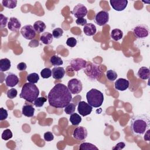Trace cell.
<instances>
[{"label": "cell", "instance_id": "6da1fadb", "mask_svg": "<svg viewBox=\"0 0 150 150\" xmlns=\"http://www.w3.org/2000/svg\"><path fill=\"white\" fill-rule=\"evenodd\" d=\"M47 98L50 106L57 108H62L70 103L72 100V96L66 85L57 83L49 91Z\"/></svg>", "mask_w": 150, "mask_h": 150}, {"label": "cell", "instance_id": "7a4b0ae2", "mask_svg": "<svg viewBox=\"0 0 150 150\" xmlns=\"http://www.w3.org/2000/svg\"><path fill=\"white\" fill-rule=\"evenodd\" d=\"M150 120L146 114H139L134 117L131 121V128L134 134L142 135L149 128Z\"/></svg>", "mask_w": 150, "mask_h": 150}, {"label": "cell", "instance_id": "3957f363", "mask_svg": "<svg viewBox=\"0 0 150 150\" xmlns=\"http://www.w3.org/2000/svg\"><path fill=\"white\" fill-rule=\"evenodd\" d=\"M39 90L38 87L31 83H26L22 87L19 97L29 103H33L38 97Z\"/></svg>", "mask_w": 150, "mask_h": 150}, {"label": "cell", "instance_id": "277c9868", "mask_svg": "<svg viewBox=\"0 0 150 150\" xmlns=\"http://www.w3.org/2000/svg\"><path fill=\"white\" fill-rule=\"evenodd\" d=\"M88 104L92 107H100L104 101V95L102 92L96 88H92L86 94Z\"/></svg>", "mask_w": 150, "mask_h": 150}, {"label": "cell", "instance_id": "5b68a950", "mask_svg": "<svg viewBox=\"0 0 150 150\" xmlns=\"http://www.w3.org/2000/svg\"><path fill=\"white\" fill-rule=\"evenodd\" d=\"M67 87L71 94H77L83 89V85L80 80L77 79H72L67 83Z\"/></svg>", "mask_w": 150, "mask_h": 150}, {"label": "cell", "instance_id": "8992f818", "mask_svg": "<svg viewBox=\"0 0 150 150\" xmlns=\"http://www.w3.org/2000/svg\"><path fill=\"white\" fill-rule=\"evenodd\" d=\"M21 33L26 39L32 40L35 37L36 33L33 26L26 25L21 29Z\"/></svg>", "mask_w": 150, "mask_h": 150}, {"label": "cell", "instance_id": "52a82bcc", "mask_svg": "<svg viewBox=\"0 0 150 150\" xmlns=\"http://www.w3.org/2000/svg\"><path fill=\"white\" fill-rule=\"evenodd\" d=\"M109 20V14L105 11H101L98 12L94 18L95 22L99 26L105 25Z\"/></svg>", "mask_w": 150, "mask_h": 150}, {"label": "cell", "instance_id": "ba28073f", "mask_svg": "<svg viewBox=\"0 0 150 150\" xmlns=\"http://www.w3.org/2000/svg\"><path fill=\"white\" fill-rule=\"evenodd\" d=\"M134 33L138 38H145L149 35V28L145 25H139L134 29Z\"/></svg>", "mask_w": 150, "mask_h": 150}, {"label": "cell", "instance_id": "9c48e42d", "mask_svg": "<svg viewBox=\"0 0 150 150\" xmlns=\"http://www.w3.org/2000/svg\"><path fill=\"white\" fill-rule=\"evenodd\" d=\"M93 110V108L88 103L84 101H81L78 103L77 111L83 117L88 115L91 114Z\"/></svg>", "mask_w": 150, "mask_h": 150}, {"label": "cell", "instance_id": "30bf717a", "mask_svg": "<svg viewBox=\"0 0 150 150\" xmlns=\"http://www.w3.org/2000/svg\"><path fill=\"white\" fill-rule=\"evenodd\" d=\"M87 12L88 11L86 6H84L82 4H78L73 8V9L71 12L73 14V15L78 19L83 18L84 16H86L87 13Z\"/></svg>", "mask_w": 150, "mask_h": 150}, {"label": "cell", "instance_id": "8fae6325", "mask_svg": "<svg viewBox=\"0 0 150 150\" xmlns=\"http://www.w3.org/2000/svg\"><path fill=\"white\" fill-rule=\"evenodd\" d=\"M73 137L74 139L79 141H83L87 137V129L82 126L77 127L74 130Z\"/></svg>", "mask_w": 150, "mask_h": 150}, {"label": "cell", "instance_id": "7c38bea8", "mask_svg": "<svg viewBox=\"0 0 150 150\" xmlns=\"http://www.w3.org/2000/svg\"><path fill=\"white\" fill-rule=\"evenodd\" d=\"M85 73L87 76L91 79L97 78L98 76H100L101 74L98 67L94 64H92L91 66H87V69L85 70Z\"/></svg>", "mask_w": 150, "mask_h": 150}, {"label": "cell", "instance_id": "4fadbf2b", "mask_svg": "<svg viewBox=\"0 0 150 150\" xmlns=\"http://www.w3.org/2000/svg\"><path fill=\"white\" fill-rule=\"evenodd\" d=\"M111 7L117 11H122L125 9L128 4L127 0H110Z\"/></svg>", "mask_w": 150, "mask_h": 150}, {"label": "cell", "instance_id": "5bb4252c", "mask_svg": "<svg viewBox=\"0 0 150 150\" xmlns=\"http://www.w3.org/2000/svg\"><path fill=\"white\" fill-rule=\"evenodd\" d=\"M86 66V62L82 59L77 58L75 59H72L70 62V66L71 67V69L76 71L85 67Z\"/></svg>", "mask_w": 150, "mask_h": 150}, {"label": "cell", "instance_id": "9a60e30c", "mask_svg": "<svg viewBox=\"0 0 150 150\" xmlns=\"http://www.w3.org/2000/svg\"><path fill=\"white\" fill-rule=\"evenodd\" d=\"M19 82V79L18 76L12 73H9L7 74L5 77V83L6 86L13 87L18 84Z\"/></svg>", "mask_w": 150, "mask_h": 150}, {"label": "cell", "instance_id": "2e32d148", "mask_svg": "<svg viewBox=\"0 0 150 150\" xmlns=\"http://www.w3.org/2000/svg\"><path fill=\"white\" fill-rule=\"evenodd\" d=\"M129 81L125 79L120 78L117 79L114 84L115 89L119 91H125L129 87Z\"/></svg>", "mask_w": 150, "mask_h": 150}, {"label": "cell", "instance_id": "e0dca14e", "mask_svg": "<svg viewBox=\"0 0 150 150\" xmlns=\"http://www.w3.org/2000/svg\"><path fill=\"white\" fill-rule=\"evenodd\" d=\"M21 27V22L15 17H11L8 23V29L12 32H16Z\"/></svg>", "mask_w": 150, "mask_h": 150}, {"label": "cell", "instance_id": "ac0fdd59", "mask_svg": "<svg viewBox=\"0 0 150 150\" xmlns=\"http://www.w3.org/2000/svg\"><path fill=\"white\" fill-rule=\"evenodd\" d=\"M65 74L64 69L62 67H54L52 70V77L56 80L62 79Z\"/></svg>", "mask_w": 150, "mask_h": 150}, {"label": "cell", "instance_id": "d6986e66", "mask_svg": "<svg viewBox=\"0 0 150 150\" xmlns=\"http://www.w3.org/2000/svg\"><path fill=\"white\" fill-rule=\"evenodd\" d=\"M97 31V29L96 26L91 23H87L84 25L83 28V32L84 34L87 36H91L96 34Z\"/></svg>", "mask_w": 150, "mask_h": 150}, {"label": "cell", "instance_id": "ffe728a7", "mask_svg": "<svg viewBox=\"0 0 150 150\" xmlns=\"http://www.w3.org/2000/svg\"><path fill=\"white\" fill-rule=\"evenodd\" d=\"M137 75L138 77L142 80H147L150 76V71L149 68L143 66L139 69Z\"/></svg>", "mask_w": 150, "mask_h": 150}, {"label": "cell", "instance_id": "44dd1931", "mask_svg": "<svg viewBox=\"0 0 150 150\" xmlns=\"http://www.w3.org/2000/svg\"><path fill=\"white\" fill-rule=\"evenodd\" d=\"M35 112V108L32 105L25 104L23 106L22 109V113L26 117H31L33 116Z\"/></svg>", "mask_w": 150, "mask_h": 150}, {"label": "cell", "instance_id": "7402d4cb", "mask_svg": "<svg viewBox=\"0 0 150 150\" xmlns=\"http://www.w3.org/2000/svg\"><path fill=\"white\" fill-rule=\"evenodd\" d=\"M40 39L45 45H49L52 42L53 36L51 33L46 32L42 33V35L40 36Z\"/></svg>", "mask_w": 150, "mask_h": 150}, {"label": "cell", "instance_id": "603a6c76", "mask_svg": "<svg viewBox=\"0 0 150 150\" xmlns=\"http://www.w3.org/2000/svg\"><path fill=\"white\" fill-rule=\"evenodd\" d=\"M11 66V61L8 58H4L0 60V70L2 72L8 71Z\"/></svg>", "mask_w": 150, "mask_h": 150}, {"label": "cell", "instance_id": "cb8c5ba5", "mask_svg": "<svg viewBox=\"0 0 150 150\" xmlns=\"http://www.w3.org/2000/svg\"><path fill=\"white\" fill-rule=\"evenodd\" d=\"M33 28L36 32L38 33H40L45 30L46 26L44 22L42 21H37L34 23Z\"/></svg>", "mask_w": 150, "mask_h": 150}, {"label": "cell", "instance_id": "d4e9b609", "mask_svg": "<svg viewBox=\"0 0 150 150\" xmlns=\"http://www.w3.org/2000/svg\"><path fill=\"white\" fill-rule=\"evenodd\" d=\"M123 32L119 29H114L111 32V38L115 41H118L122 39Z\"/></svg>", "mask_w": 150, "mask_h": 150}, {"label": "cell", "instance_id": "484cf974", "mask_svg": "<svg viewBox=\"0 0 150 150\" xmlns=\"http://www.w3.org/2000/svg\"><path fill=\"white\" fill-rule=\"evenodd\" d=\"M70 121L73 125H78L81 122V117L77 113H73L70 115Z\"/></svg>", "mask_w": 150, "mask_h": 150}, {"label": "cell", "instance_id": "4316f807", "mask_svg": "<svg viewBox=\"0 0 150 150\" xmlns=\"http://www.w3.org/2000/svg\"><path fill=\"white\" fill-rule=\"evenodd\" d=\"M80 150H98V148L94 145L89 142H83L80 145Z\"/></svg>", "mask_w": 150, "mask_h": 150}, {"label": "cell", "instance_id": "83f0119b", "mask_svg": "<svg viewBox=\"0 0 150 150\" xmlns=\"http://www.w3.org/2000/svg\"><path fill=\"white\" fill-rule=\"evenodd\" d=\"M2 4L5 8L9 9H13L16 6L17 1L16 0H3Z\"/></svg>", "mask_w": 150, "mask_h": 150}, {"label": "cell", "instance_id": "f1b7e54d", "mask_svg": "<svg viewBox=\"0 0 150 150\" xmlns=\"http://www.w3.org/2000/svg\"><path fill=\"white\" fill-rule=\"evenodd\" d=\"M26 80L31 83L35 84L38 83V81L39 80V76L38 73H32L30 74H29L26 77Z\"/></svg>", "mask_w": 150, "mask_h": 150}, {"label": "cell", "instance_id": "f546056e", "mask_svg": "<svg viewBox=\"0 0 150 150\" xmlns=\"http://www.w3.org/2000/svg\"><path fill=\"white\" fill-rule=\"evenodd\" d=\"M50 62L53 66H60L63 63L62 59L57 55L52 56L50 57Z\"/></svg>", "mask_w": 150, "mask_h": 150}, {"label": "cell", "instance_id": "4dcf8cb0", "mask_svg": "<svg viewBox=\"0 0 150 150\" xmlns=\"http://www.w3.org/2000/svg\"><path fill=\"white\" fill-rule=\"evenodd\" d=\"M76 110V105L73 103H69L64 107V112L69 115H71Z\"/></svg>", "mask_w": 150, "mask_h": 150}, {"label": "cell", "instance_id": "1f68e13d", "mask_svg": "<svg viewBox=\"0 0 150 150\" xmlns=\"http://www.w3.org/2000/svg\"><path fill=\"white\" fill-rule=\"evenodd\" d=\"M117 73L112 70H108L106 73V76L110 81H114L117 78Z\"/></svg>", "mask_w": 150, "mask_h": 150}, {"label": "cell", "instance_id": "d6a6232c", "mask_svg": "<svg viewBox=\"0 0 150 150\" xmlns=\"http://www.w3.org/2000/svg\"><path fill=\"white\" fill-rule=\"evenodd\" d=\"M47 101V99L45 97H38L35 101H34V105L36 107H41L43 105L44 103Z\"/></svg>", "mask_w": 150, "mask_h": 150}, {"label": "cell", "instance_id": "836d02e7", "mask_svg": "<svg viewBox=\"0 0 150 150\" xmlns=\"http://www.w3.org/2000/svg\"><path fill=\"white\" fill-rule=\"evenodd\" d=\"M12 137V133L9 129H6L3 131L1 135V138L5 141H7Z\"/></svg>", "mask_w": 150, "mask_h": 150}, {"label": "cell", "instance_id": "e575fe53", "mask_svg": "<svg viewBox=\"0 0 150 150\" xmlns=\"http://www.w3.org/2000/svg\"><path fill=\"white\" fill-rule=\"evenodd\" d=\"M40 75L43 79L49 78L52 76V70L49 68H45L40 71Z\"/></svg>", "mask_w": 150, "mask_h": 150}, {"label": "cell", "instance_id": "d590c367", "mask_svg": "<svg viewBox=\"0 0 150 150\" xmlns=\"http://www.w3.org/2000/svg\"><path fill=\"white\" fill-rule=\"evenodd\" d=\"M63 34V30L62 29H61L60 28H55L52 31L53 36L56 39H58V38H60L61 36H62Z\"/></svg>", "mask_w": 150, "mask_h": 150}, {"label": "cell", "instance_id": "8d00e7d4", "mask_svg": "<svg viewBox=\"0 0 150 150\" xmlns=\"http://www.w3.org/2000/svg\"><path fill=\"white\" fill-rule=\"evenodd\" d=\"M17 94H18V91H17L16 89L13 88H12L8 90L6 93L7 97L10 99H13V98H15L17 96Z\"/></svg>", "mask_w": 150, "mask_h": 150}, {"label": "cell", "instance_id": "74e56055", "mask_svg": "<svg viewBox=\"0 0 150 150\" xmlns=\"http://www.w3.org/2000/svg\"><path fill=\"white\" fill-rule=\"evenodd\" d=\"M8 18L5 16L2 13H0V28H3L6 26Z\"/></svg>", "mask_w": 150, "mask_h": 150}, {"label": "cell", "instance_id": "f35d334b", "mask_svg": "<svg viewBox=\"0 0 150 150\" xmlns=\"http://www.w3.org/2000/svg\"><path fill=\"white\" fill-rule=\"evenodd\" d=\"M66 45L70 47H73L77 45V40L73 37L69 38L67 39Z\"/></svg>", "mask_w": 150, "mask_h": 150}, {"label": "cell", "instance_id": "ab89813d", "mask_svg": "<svg viewBox=\"0 0 150 150\" xmlns=\"http://www.w3.org/2000/svg\"><path fill=\"white\" fill-rule=\"evenodd\" d=\"M8 116V111L4 109V108H0V120L3 121L7 118Z\"/></svg>", "mask_w": 150, "mask_h": 150}, {"label": "cell", "instance_id": "60d3db41", "mask_svg": "<svg viewBox=\"0 0 150 150\" xmlns=\"http://www.w3.org/2000/svg\"><path fill=\"white\" fill-rule=\"evenodd\" d=\"M44 139L47 142L51 141L54 139V135L51 132H46L44 134Z\"/></svg>", "mask_w": 150, "mask_h": 150}, {"label": "cell", "instance_id": "b9f144b4", "mask_svg": "<svg viewBox=\"0 0 150 150\" xmlns=\"http://www.w3.org/2000/svg\"><path fill=\"white\" fill-rule=\"evenodd\" d=\"M76 23L79 25H81V26H84L86 24H87V20L86 19H84V18H78L76 20Z\"/></svg>", "mask_w": 150, "mask_h": 150}, {"label": "cell", "instance_id": "7bdbcfd3", "mask_svg": "<svg viewBox=\"0 0 150 150\" xmlns=\"http://www.w3.org/2000/svg\"><path fill=\"white\" fill-rule=\"evenodd\" d=\"M26 64L24 62H21L17 65V69L20 71H23L26 69Z\"/></svg>", "mask_w": 150, "mask_h": 150}, {"label": "cell", "instance_id": "ee69618b", "mask_svg": "<svg viewBox=\"0 0 150 150\" xmlns=\"http://www.w3.org/2000/svg\"><path fill=\"white\" fill-rule=\"evenodd\" d=\"M125 146V144L123 142H121L118 143L114 147L112 148V149H115V150H118V149H123Z\"/></svg>", "mask_w": 150, "mask_h": 150}, {"label": "cell", "instance_id": "f6af8a7d", "mask_svg": "<svg viewBox=\"0 0 150 150\" xmlns=\"http://www.w3.org/2000/svg\"><path fill=\"white\" fill-rule=\"evenodd\" d=\"M144 139L146 141H149V130L148 129L145 131V134L144 136Z\"/></svg>", "mask_w": 150, "mask_h": 150}]
</instances>
